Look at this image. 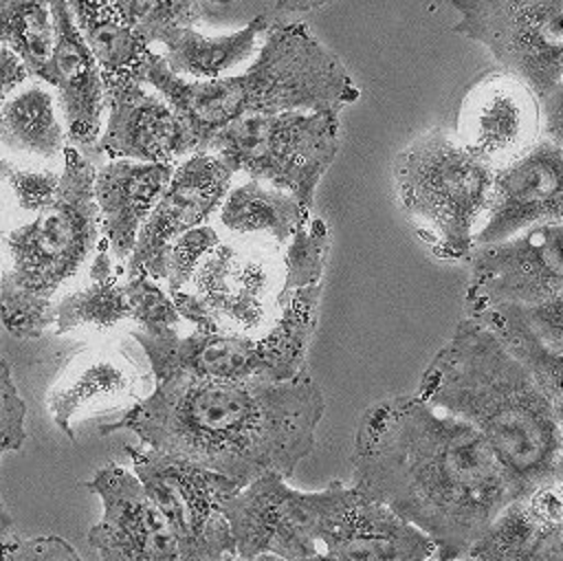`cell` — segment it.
<instances>
[{"label": "cell", "instance_id": "obj_1", "mask_svg": "<svg viewBox=\"0 0 563 561\" xmlns=\"http://www.w3.org/2000/svg\"><path fill=\"white\" fill-rule=\"evenodd\" d=\"M354 488L435 543L433 561H460L517 495L486 440L418 396L372 405L352 451Z\"/></svg>", "mask_w": 563, "mask_h": 561}, {"label": "cell", "instance_id": "obj_2", "mask_svg": "<svg viewBox=\"0 0 563 561\" xmlns=\"http://www.w3.org/2000/svg\"><path fill=\"white\" fill-rule=\"evenodd\" d=\"M325 398L308 370L288 381L169 376L101 433L132 431L143 447L194 462L244 486L292 475L314 449Z\"/></svg>", "mask_w": 563, "mask_h": 561}, {"label": "cell", "instance_id": "obj_3", "mask_svg": "<svg viewBox=\"0 0 563 561\" xmlns=\"http://www.w3.org/2000/svg\"><path fill=\"white\" fill-rule=\"evenodd\" d=\"M418 398L471 425L517 495L561 484V407L473 319H462L424 370Z\"/></svg>", "mask_w": 563, "mask_h": 561}, {"label": "cell", "instance_id": "obj_4", "mask_svg": "<svg viewBox=\"0 0 563 561\" xmlns=\"http://www.w3.org/2000/svg\"><path fill=\"white\" fill-rule=\"evenodd\" d=\"M141 81L172 106L185 128L189 152L205 150L220 128L242 117L341 110L361 97L343 62L299 20L268 26L249 66L240 73L207 81L185 79L152 51Z\"/></svg>", "mask_w": 563, "mask_h": 561}, {"label": "cell", "instance_id": "obj_5", "mask_svg": "<svg viewBox=\"0 0 563 561\" xmlns=\"http://www.w3.org/2000/svg\"><path fill=\"white\" fill-rule=\"evenodd\" d=\"M493 167L440 128L416 136L391 161L398 207L442 260L471 253L484 216Z\"/></svg>", "mask_w": 563, "mask_h": 561}, {"label": "cell", "instance_id": "obj_6", "mask_svg": "<svg viewBox=\"0 0 563 561\" xmlns=\"http://www.w3.org/2000/svg\"><path fill=\"white\" fill-rule=\"evenodd\" d=\"M55 200L33 218L2 233L9 268L0 293L53 306V295L73 279L99 242V213L92 196L95 165L66 145Z\"/></svg>", "mask_w": 563, "mask_h": 561}, {"label": "cell", "instance_id": "obj_7", "mask_svg": "<svg viewBox=\"0 0 563 561\" xmlns=\"http://www.w3.org/2000/svg\"><path fill=\"white\" fill-rule=\"evenodd\" d=\"M453 29L482 44L537 99L543 136L563 139V0H451Z\"/></svg>", "mask_w": 563, "mask_h": 561}, {"label": "cell", "instance_id": "obj_8", "mask_svg": "<svg viewBox=\"0 0 563 561\" xmlns=\"http://www.w3.org/2000/svg\"><path fill=\"white\" fill-rule=\"evenodd\" d=\"M341 110H286L242 117L220 128L207 143L233 174L268 183L312 211L314 191L334 163Z\"/></svg>", "mask_w": 563, "mask_h": 561}, {"label": "cell", "instance_id": "obj_9", "mask_svg": "<svg viewBox=\"0 0 563 561\" xmlns=\"http://www.w3.org/2000/svg\"><path fill=\"white\" fill-rule=\"evenodd\" d=\"M358 491L332 482L317 493H301L279 473H264L229 495L220 510L229 524L235 557L275 554L299 561L319 552L321 535L356 499Z\"/></svg>", "mask_w": 563, "mask_h": 561}, {"label": "cell", "instance_id": "obj_10", "mask_svg": "<svg viewBox=\"0 0 563 561\" xmlns=\"http://www.w3.org/2000/svg\"><path fill=\"white\" fill-rule=\"evenodd\" d=\"M125 453L132 460V473L167 521L180 561H227L235 557L220 504L242 488L240 484L150 447L128 444Z\"/></svg>", "mask_w": 563, "mask_h": 561}, {"label": "cell", "instance_id": "obj_11", "mask_svg": "<svg viewBox=\"0 0 563 561\" xmlns=\"http://www.w3.org/2000/svg\"><path fill=\"white\" fill-rule=\"evenodd\" d=\"M563 295V222L471 249L464 315L499 304H543Z\"/></svg>", "mask_w": 563, "mask_h": 561}, {"label": "cell", "instance_id": "obj_12", "mask_svg": "<svg viewBox=\"0 0 563 561\" xmlns=\"http://www.w3.org/2000/svg\"><path fill=\"white\" fill-rule=\"evenodd\" d=\"M189 284L187 290L202 304L216 332L260 337L275 315L282 260L268 246L218 242Z\"/></svg>", "mask_w": 563, "mask_h": 561}, {"label": "cell", "instance_id": "obj_13", "mask_svg": "<svg viewBox=\"0 0 563 561\" xmlns=\"http://www.w3.org/2000/svg\"><path fill=\"white\" fill-rule=\"evenodd\" d=\"M233 172L211 152L187 154L165 183L158 200L139 229L134 249L125 260V277L147 275L165 279V253L185 231L205 224L220 207Z\"/></svg>", "mask_w": 563, "mask_h": 561}, {"label": "cell", "instance_id": "obj_14", "mask_svg": "<svg viewBox=\"0 0 563 561\" xmlns=\"http://www.w3.org/2000/svg\"><path fill=\"white\" fill-rule=\"evenodd\" d=\"M550 222H563V147L541 136L523 154L493 169L484 222L473 246Z\"/></svg>", "mask_w": 563, "mask_h": 561}, {"label": "cell", "instance_id": "obj_15", "mask_svg": "<svg viewBox=\"0 0 563 561\" xmlns=\"http://www.w3.org/2000/svg\"><path fill=\"white\" fill-rule=\"evenodd\" d=\"M86 488L103 506L88 541L101 561H180L176 539L136 475L114 462L101 466Z\"/></svg>", "mask_w": 563, "mask_h": 561}, {"label": "cell", "instance_id": "obj_16", "mask_svg": "<svg viewBox=\"0 0 563 561\" xmlns=\"http://www.w3.org/2000/svg\"><path fill=\"white\" fill-rule=\"evenodd\" d=\"M541 112L534 95L508 73H488L468 88L455 139L493 169L523 154L539 139Z\"/></svg>", "mask_w": 563, "mask_h": 561}, {"label": "cell", "instance_id": "obj_17", "mask_svg": "<svg viewBox=\"0 0 563 561\" xmlns=\"http://www.w3.org/2000/svg\"><path fill=\"white\" fill-rule=\"evenodd\" d=\"M106 121L95 143L112 158L172 163L189 152L185 128L172 106L147 84L121 79L106 84Z\"/></svg>", "mask_w": 563, "mask_h": 561}, {"label": "cell", "instance_id": "obj_18", "mask_svg": "<svg viewBox=\"0 0 563 561\" xmlns=\"http://www.w3.org/2000/svg\"><path fill=\"white\" fill-rule=\"evenodd\" d=\"M132 337L143 348L154 381L169 376L202 381H273L260 337L196 330L178 334L176 328L161 334L134 330Z\"/></svg>", "mask_w": 563, "mask_h": 561}, {"label": "cell", "instance_id": "obj_19", "mask_svg": "<svg viewBox=\"0 0 563 561\" xmlns=\"http://www.w3.org/2000/svg\"><path fill=\"white\" fill-rule=\"evenodd\" d=\"M55 44L48 62L46 86L57 92L68 145L95 147L106 110V86L101 70L86 46L66 0H51Z\"/></svg>", "mask_w": 563, "mask_h": 561}, {"label": "cell", "instance_id": "obj_20", "mask_svg": "<svg viewBox=\"0 0 563 561\" xmlns=\"http://www.w3.org/2000/svg\"><path fill=\"white\" fill-rule=\"evenodd\" d=\"M484 330L563 405V295L543 304H499L464 315Z\"/></svg>", "mask_w": 563, "mask_h": 561}, {"label": "cell", "instance_id": "obj_21", "mask_svg": "<svg viewBox=\"0 0 563 561\" xmlns=\"http://www.w3.org/2000/svg\"><path fill=\"white\" fill-rule=\"evenodd\" d=\"M471 561H563L561 484L510 499L471 546Z\"/></svg>", "mask_w": 563, "mask_h": 561}, {"label": "cell", "instance_id": "obj_22", "mask_svg": "<svg viewBox=\"0 0 563 561\" xmlns=\"http://www.w3.org/2000/svg\"><path fill=\"white\" fill-rule=\"evenodd\" d=\"M321 546L332 561H433L435 554L427 532L361 491L321 535Z\"/></svg>", "mask_w": 563, "mask_h": 561}, {"label": "cell", "instance_id": "obj_23", "mask_svg": "<svg viewBox=\"0 0 563 561\" xmlns=\"http://www.w3.org/2000/svg\"><path fill=\"white\" fill-rule=\"evenodd\" d=\"M174 172L172 163H141L112 158L95 169L92 196L99 213V231L114 262L125 264L139 229L158 200Z\"/></svg>", "mask_w": 563, "mask_h": 561}, {"label": "cell", "instance_id": "obj_24", "mask_svg": "<svg viewBox=\"0 0 563 561\" xmlns=\"http://www.w3.org/2000/svg\"><path fill=\"white\" fill-rule=\"evenodd\" d=\"M139 372L117 350H92L79 354L51 387L46 396L55 425L73 440V420L86 411L114 407L136 396Z\"/></svg>", "mask_w": 563, "mask_h": 561}, {"label": "cell", "instance_id": "obj_25", "mask_svg": "<svg viewBox=\"0 0 563 561\" xmlns=\"http://www.w3.org/2000/svg\"><path fill=\"white\" fill-rule=\"evenodd\" d=\"M266 29L268 20L255 15L242 29L220 35H205L196 26H172L156 42L165 48L161 57L174 75L207 81L231 75L233 68L249 62Z\"/></svg>", "mask_w": 563, "mask_h": 561}, {"label": "cell", "instance_id": "obj_26", "mask_svg": "<svg viewBox=\"0 0 563 561\" xmlns=\"http://www.w3.org/2000/svg\"><path fill=\"white\" fill-rule=\"evenodd\" d=\"M70 15L90 48L103 86L121 79H139L152 53V46L141 40L110 7L108 0H66Z\"/></svg>", "mask_w": 563, "mask_h": 561}, {"label": "cell", "instance_id": "obj_27", "mask_svg": "<svg viewBox=\"0 0 563 561\" xmlns=\"http://www.w3.org/2000/svg\"><path fill=\"white\" fill-rule=\"evenodd\" d=\"M218 209L220 222L231 233L264 235L279 246H286L292 233L312 213L303 209L290 194L257 178L229 187Z\"/></svg>", "mask_w": 563, "mask_h": 561}, {"label": "cell", "instance_id": "obj_28", "mask_svg": "<svg viewBox=\"0 0 563 561\" xmlns=\"http://www.w3.org/2000/svg\"><path fill=\"white\" fill-rule=\"evenodd\" d=\"M123 264L114 262L106 242H97V253L90 264V282L59 301H53L55 332H70L77 328L108 330L119 321L130 319L125 284L119 273Z\"/></svg>", "mask_w": 563, "mask_h": 561}, {"label": "cell", "instance_id": "obj_29", "mask_svg": "<svg viewBox=\"0 0 563 561\" xmlns=\"http://www.w3.org/2000/svg\"><path fill=\"white\" fill-rule=\"evenodd\" d=\"M0 143L40 158L62 156L68 141L48 88L37 84L18 88L0 106Z\"/></svg>", "mask_w": 563, "mask_h": 561}, {"label": "cell", "instance_id": "obj_30", "mask_svg": "<svg viewBox=\"0 0 563 561\" xmlns=\"http://www.w3.org/2000/svg\"><path fill=\"white\" fill-rule=\"evenodd\" d=\"M0 44L24 62L31 77L46 84L55 44L51 0H0Z\"/></svg>", "mask_w": 563, "mask_h": 561}, {"label": "cell", "instance_id": "obj_31", "mask_svg": "<svg viewBox=\"0 0 563 561\" xmlns=\"http://www.w3.org/2000/svg\"><path fill=\"white\" fill-rule=\"evenodd\" d=\"M114 13L150 46L172 26H196L205 13L198 0H108Z\"/></svg>", "mask_w": 563, "mask_h": 561}, {"label": "cell", "instance_id": "obj_32", "mask_svg": "<svg viewBox=\"0 0 563 561\" xmlns=\"http://www.w3.org/2000/svg\"><path fill=\"white\" fill-rule=\"evenodd\" d=\"M125 297L130 306V319L141 326L145 334H161L174 330L180 323L176 306L167 290L147 275L125 277Z\"/></svg>", "mask_w": 563, "mask_h": 561}, {"label": "cell", "instance_id": "obj_33", "mask_svg": "<svg viewBox=\"0 0 563 561\" xmlns=\"http://www.w3.org/2000/svg\"><path fill=\"white\" fill-rule=\"evenodd\" d=\"M220 242V235L213 227L200 224L185 233H180L165 253V282L167 293H176L180 288H187L196 266L200 260Z\"/></svg>", "mask_w": 563, "mask_h": 561}, {"label": "cell", "instance_id": "obj_34", "mask_svg": "<svg viewBox=\"0 0 563 561\" xmlns=\"http://www.w3.org/2000/svg\"><path fill=\"white\" fill-rule=\"evenodd\" d=\"M0 183L11 189L22 211L37 213L55 200L59 174L51 169H24L13 161L0 158Z\"/></svg>", "mask_w": 563, "mask_h": 561}, {"label": "cell", "instance_id": "obj_35", "mask_svg": "<svg viewBox=\"0 0 563 561\" xmlns=\"http://www.w3.org/2000/svg\"><path fill=\"white\" fill-rule=\"evenodd\" d=\"M26 405L18 394L11 367L0 359V460L18 451L26 440Z\"/></svg>", "mask_w": 563, "mask_h": 561}, {"label": "cell", "instance_id": "obj_36", "mask_svg": "<svg viewBox=\"0 0 563 561\" xmlns=\"http://www.w3.org/2000/svg\"><path fill=\"white\" fill-rule=\"evenodd\" d=\"M0 561H84L62 537L44 535L33 539L13 537L0 546Z\"/></svg>", "mask_w": 563, "mask_h": 561}, {"label": "cell", "instance_id": "obj_37", "mask_svg": "<svg viewBox=\"0 0 563 561\" xmlns=\"http://www.w3.org/2000/svg\"><path fill=\"white\" fill-rule=\"evenodd\" d=\"M24 62L4 44H0V106L29 79Z\"/></svg>", "mask_w": 563, "mask_h": 561}, {"label": "cell", "instance_id": "obj_38", "mask_svg": "<svg viewBox=\"0 0 563 561\" xmlns=\"http://www.w3.org/2000/svg\"><path fill=\"white\" fill-rule=\"evenodd\" d=\"M332 0H275V9L282 13H308Z\"/></svg>", "mask_w": 563, "mask_h": 561}, {"label": "cell", "instance_id": "obj_39", "mask_svg": "<svg viewBox=\"0 0 563 561\" xmlns=\"http://www.w3.org/2000/svg\"><path fill=\"white\" fill-rule=\"evenodd\" d=\"M15 537V530H13V519L7 510V506L2 504L0 499V546H4L7 541H11Z\"/></svg>", "mask_w": 563, "mask_h": 561}, {"label": "cell", "instance_id": "obj_40", "mask_svg": "<svg viewBox=\"0 0 563 561\" xmlns=\"http://www.w3.org/2000/svg\"><path fill=\"white\" fill-rule=\"evenodd\" d=\"M198 2L205 9V7H227V4H233L238 0H198Z\"/></svg>", "mask_w": 563, "mask_h": 561}, {"label": "cell", "instance_id": "obj_41", "mask_svg": "<svg viewBox=\"0 0 563 561\" xmlns=\"http://www.w3.org/2000/svg\"><path fill=\"white\" fill-rule=\"evenodd\" d=\"M460 561H471V559H466V557H464V559H460Z\"/></svg>", "mask_w": 563, "mask_h": 561}, {"label": "cell", "instance_id": "obj_42", "mask_svg": "<svg viewBox=\"0 0 563 561\" xmlns=\"http://www.w3.org/2000/svg\"><path fill=\"white\" fill-rule=\"evenodd\" d=\"M233 559H235V557H233ZM233 559H227V561H233Z\"/></svg>", "mask_w": 563, "mask_h": 561}]
</instances>
